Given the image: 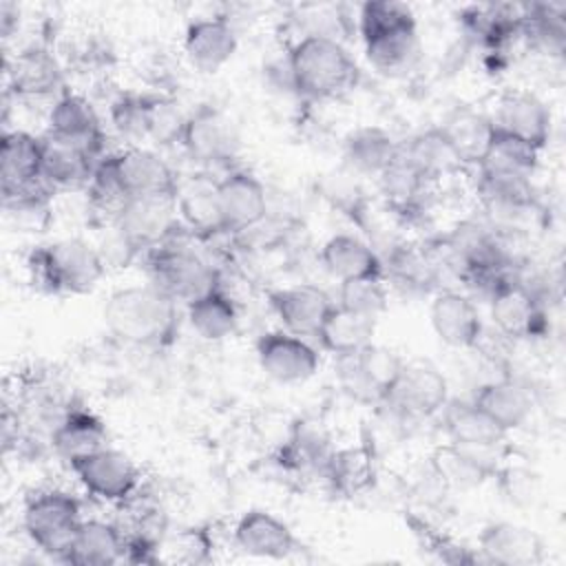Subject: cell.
I'll return each instance as SVG.
<instances>
[{
  "label": "cell",
  "instance_id": "1",
  "mask_svg": "<svg viewBox=\"0 0 566 566\" xmlns=\"http://www.w3.org/2000/svg\"><path fill=\"white\" fill-rule=\"evenodd\" d=\"M102 316L106 329L133 347L166 349L179 336L177 301L150 283L115 290Z\"/></svg>",
  "mask_w": 566,
  "mask_h": 566
},
{
  "label": "cell",
  "instance_id": "2",
  "mask_svg": "<svg viewBox=\"0 0 566 566\" xmlns=\"http://www.w3.org/2000/svg\"><path fill=\"white\" fill-rule=\"evenodd\" d=\"M290 82L307 99H336L356 88L360 69L340 40L307 33L287 53Z\"/></svg>",
  "mask_w": 566,
  "mask_h": 566
},
{
  "label": "cell",
  "instance_id": "3",
  "mask_svg": "<svg viewBox=\"0 0 566 566\" xmlns=\"http://www.w3.org/2000/svg\"><path fill=\"white\" fill-rule=\"evenodd\" d=\"M27 272L44 294H86L106 272V263L84 239H60L29 252Z\"/></svg>",
  "mask_w": 566,
  "mask_h": 566
},
{
  "label": "cell",
  "instance_id": "4",
  "mask_svg": "<svg viewBox=\"0 0 566 566\" xmlns=\"http://www.w3.org/2000/svg\"><path fill=\"white\" fill-rule=\"evenodd\" d=\"M80 524V500L57 489L33 493L22 513V526L31 544L57 562H64Z\"/></svg>",
  "mask_w": 566,
  "mask_h": 566
},
{
  "label": "cell",
  "instance_id": "5",
  "mask_svg": "<svg viewBox=\"0 0 566 566\" xmlns=\"http://www.w3.org/2000/svg\"><path fill=\"white\" fill-rule=\"evenodd\" d=\"M146 265L150 285L186 305L219 285L217 270L195 250L179 243L166 241L148 250Z\"/></svg>",
  "mask_w": 566,
  "mask_h": 566
},
{
  "label": "cell",
  "instance_id": "6",
  "mask_svg": "<svg viewBox=\"0 0 566 566\" xmlns=\"http://www.w3.org/2000/svg\"><path fill=\"white\" fill-rule=\"evenodd\" d=\"M447 400V378L438 367L427 360H405L380 405L402 420H422L442 411Z\"/></svg>",
  "mask_w": 566,
  "mask_h": 566
},
{
  "label": "cell",
  "instance_id": "7",
  "mask_svg": "<svg viewBox=\"0 0 566 566\" xmlns=\"http://www.w3.org/2000/svg\"><path fill=\"white\" fill-rule=\"evenodd\" d=\"M402 365L405 360L396 352L369 343L352 356H338L336 374L343 391L354 400L380 405Z\"/></svg>",
  "mask_w": 566,
  "mask_h": 566
},
{
  "label": "cell",
  "instance_id": "8",
  "mask_svg": "<svg viewBox=\"0 0 566 566\" xmlns=\"http://www.w3.org/2000/svg\"><path fill=\"white\" fill-rule=\"evenodd\" d=\"M177 214V199H128L113 221V234L135 259L172 237Z\"/></svg>",
  "mask_w": 566,
  "mask_h": 566
},
{
  "label": "cell",
  "instance_id": "9",
  "mask_svg": "<svg viewBox=\"0 0 566 566\" xmlns=\"http://www.w3.org/2000/svg\"><path fill=\"white\" fill-rule=\"evenodd\" d=\"M84 491L102 502H128L139 489V471L128 455L104 447L69 464Z\"/></svg>",
  "mask_w": 566,
  "mask_h": 566
},
{
  "label": "cell",
  "instance_id": "10",
  "mask_svg": "<svg viewBox=\"0 0 566 566\" xmlns=\"http://www.w3.org/2000/svg\"><path fill=\"white\" fill-rule=\"evenodd\" d=\"M184 150L199 164H228L237 157L241 139L232 119L212 104H201L186 117Z\"/></svg>",
  "mask_w": 566,
  "mask_h": 566
},
{
  "label": "cell",
  "instance_id": "11",
  "mask_svg": "<svg viewBox=\"0 0 566 566\" xmlns=\"http://www.w3.org/2000/svg\"><path fill=\"white\" fill-rule=\"evenodd\" d=\"M113 164L128 199H177L179 179L157 153L130 146L113 153Z\"/></svg>",
  "mask_w": 566,
  "mask_h": 566
},
{
  "label": "cell",
  "instance_id": "12",
  "mask_svg": "<svg viewBox=\"0 0 566 566\" xmlns=\"http://www.w3.org/2000/svg\"><path fill=\"white\" fill-rule=\"evenodd\" d=\"M256 360L265 376L292 385L312 378L321 365L318 352L290 332H268L256 340Z\"/></svg>",
  "mask_w": 566,
  "mask_h": 566
},
{
  "label": "cell",
  "instance_id": "13",
  "mask_svg": "<svg viewBox=\"0 0 566 566\" xmlns=\"http://www.w3.org/2000/svg\"><path fill=\"white\" fill-rule=\"evenodd\" d=\"M489 305L491 318L502 336L533 338L546 329L544 301L522 276L506 283Z\"/></svg>",
  "mask_w": 566,
  "mask_h": 566
},
{
  "label": "cell",
  "instance_id": "14",
  "mask_svg": "<svg viewBox=\"0 0 566 566\" xmlns=\"http://www.w3.org/2000/svg\"><path fill=\"white\" fill-rule=\"evenodd\" d=\"M7 88L20 99H57L66 91L57 57L40 44L27 46L13 60H7Z\"/></svg>",
  "mask_w": 566,
  "mask_h": 566
},
{
  "label": "cell",
  "instance_id": "15",
  "mask_svg": "<svg viewBox=\"0 0 566 566\" xmlns=\"http://www.w3.org/2000/svg\"><path fill=\"white\" fill-rule=\"evenodd\" d=\"M49 135L71 142L93 157H104V128L95 106L80 93L64 91L57 99H53L49 111Z\"/></svg>",
  "mask_w": 566,
  "mask_h": 566
},
{
  "label": "cell",
  "instance_id": "16",
  "mask_svg": "<svg viewBox=\"0 0 566 566\" xmlns=\"http://www.w3.org/2000/svg\"><path fill=\"white\" fill-rule=\"evenodd\" d=\"M270 305L279 321L283 323L285 332L294 336H314L323 327L325 318L329 316L336 301L329 298V294L310 283H298L281 290L270 292Z\"/></svg>",
  "mask_w": 566,
  "mask_h": 566
},
{
  "label": "cell",
  "instance_id": "17",
  "mask_svg": "<svg viewBox=\"0 0 566 566\" xmlns=\"http://www.w3.org/2000/svg\"><path fill=\"white\" fill-rule=\"evenodd\" d=\"M429 318L436 336L455 349L475 347L484 332L482 316L473 298L455 290H442L433 296Z\"/></svg>",
  "mask_w": 566,
  "mask_h": 566
},
{
  "label": "cell",
  "instance_id": "18",
  "mask_svg": "<svg viewBox=\"0 0 566 566\" xmlns=\"http://www.w3.org/2000/svg\"><path fill=\"white\" fill-rule=\"evenodd\" d=\"M226 232L254 228L268 212L263 184L248 170H230L214 184Z\"/></svg>",
  "mask_w": 566,
  "mask_h": 566
},
{
  "label": "cell",
  "instance_id": "19",
  "mask_svg": "<svg viewBox=\"0 0 566 566\" xmlns=\"http://www.w3.org/2000/svg\"><path fill=\"white\" fill-rule=\"evenodd\" d=\"M493 124L535 150H542L551 137V111L535 93L528 91L502 93Z\"/></svg>",
  "mask_w": 566,
  "mask_h": 566
},
{
  "label": "cell",
  "instance_id": "20",
  "mask_svg": "<svg viewBox=\"0 0 566 566\" xmlns=\"http://www.w3.org/2000/svg\"><path fill=\"white\" fill-rule=\"evenodd\" d=\"M478 553L500 566H531L542 562L544 544L537 533L513 522H491L478 535Z\"/></svg>",
  "mask_w": 566,
  "mask_h": 566
},
{
  "label": "cell",
  "instance_id": "21",
  "mask_svg": "<svg viewBox=\"0 0 566 566\" xmlns=\"http://www.w3.org/2000/svg\"><path fill=\"white\" fill-rule=\"evenodd\" d=\"M234 544L241 553L265 559H285L298 548L290 526L276 515L259 509L239 517L234 526Z\"/></svg>",
  "mask_w": 566,
  "mask_h": 566
},
{
  "label": "cell",
  "instance_id": "22",
  "mask_svg": "<svg viewBox=\"0 0 566 566\" xmlns=\"http://www.w3.org/2000/svg\"><path fill=\"white\" fill-rule=\"evenodd\" d=\"M234 51L237 33L226 18H199L186 27L184 53L197 71H219L234 55Z\"/></svg>",
  "mask_w": 566,
  "mask_h": 566
},
{
  "label": "cell",
  "instance_id": "23",
  "mask_svg": "<svg viewBox=\"0 0 566 566\" xmlns=\"http://www.w3.org/2000/svg\"><path fill=\"white\" fill-rule=\"evenodd\" d=\"M438 128L451 144L462 166H480L495 135L493 117L469 106H458L451 111L442 124H438Z\"/></svg>",
  "mask_w": 566,
  "mask_h": 566
},
{
  "label": "cell",
  "instance_id": "24",
  "mask_svg": "<svg viewBox=\"0 0 566 566\" xmlns=\"http://www.w3.org/2000/svg\"><path fill=\"white\" fill-rule=\"evenodd\" d=\"M97 161V157L71 142L49 133L42 137V179L53 190L86 186Z\"/></svg>",
  "mask_w": 566,
  "mask_h": 566
},
{
  "label": "cell",
  "instance_id": "25",
  "mask_svg": "<svg viewBox=\"0 0 566 566\" xmlns=\"http://www.w3.org/2000/svg\"><path fill=\"white\" fill-rule=\"evenodd\" d=\"M2 192H13L42 179V137L27 130H4L0 142Z\"/></svg>",
  "mask_w": 566,
  "mask_h": 566
},
{
  "label": "cell",
  "instance_id": "26",
  "mask_svg": "<svg viewBox=\"0 0 566 566\" xmlns=\"http://www.w3.org/2000/svg\"><path fill=\"white\" fill-rule=\"evenodd\" d=\"M321 265L338 283L363 279V276H385L382 261L378 252L354 234H334L321 248Z\"/></svg>",
  "mask_w": 566,
  "mask_h": 566
},
{
  "label": "cell",
  "instance_id": "27",
  "mask_svg": "<svg viewBox=\"0 0 566 566\" xmlns=\"http://www.w3.org/2000/svg\"><path fill=\"white\" fill-rule=\"evenodd\" d=\"M51 444L55 453L69 464L108 447V433L104 422L86 409H69L51 431Z\"/></svg>",
  "mask_w": 566,
  "mask_h": 566
},
{
  "label": "cell",
  "instance_id": "28",
  "mask_svg": "<svg viewBox=\"0 0 566 566\" xmlns=\"http://www.w3.org/2000/svg\"><path fill=\"white\" fill-rule=\"evenodd\" d=\"M493 460L491 449H471L447 442L433 451L431 464L444 484L453 489H473L495 475L497 469Z\"/></svg>",
  "mask_w": 566,
  "mask_h": 566
},
{
  "label": "cell",
  "instance_id": "29",
  "mask_svg": "<svg viewBox=\"0 0 566 566\" xmlns=\"http://www.w3.org/2000/svg\"><path fill=\"white\" fill-rule=\"evenodd\" d=\"M124 551L126 537L119 526L102 520H82L64 564L111 566L124 562Z\"/></svg>",
  "mask_w": 566,
  "mask_h": 566
},
{
  "label": "cell",
  "instance_id": "30",
  "mask_svg": "<svg viewBox=\"0 0 566 566\" xmlns=\"http://www.w3.org/2000/svg\"><path fill=\"white\" fill-rule=\"evenodd\" d=\"M473 402L506 433L520 429L533 411V398L528 389L511 378L484 382L475 391Z\"/></svg>",
  "mask_w": 566,
  "mask_h": 566
},
{
  "label": "cell",
  "instance_id": "31",
  "mask_svg": "<svg viewBox=\"0 0 566 566\" xmlns=\"http://www.w3.org/2000/svg\"><path fill=\"white\" fill-rule=\"evenodd\" d=\"M442 427L449 442L471 449H495L504 442L506 431L497 427L473 400L442 407Z\"/></svg>",
  "mask_w": 566,
  "mask_h": 566
},
{
  "label": "cell",
  "instance_id": "32",
  "mask_svg": "<svg viewBox=\"0 0 566 566\" xmlns=\"http://www.w3.org/2000/svg\"><path fill=\"white\" fill-rule=\"evenodd\" d=\"M398 155L431 184L462 168L458 155L438 126L416 133L407 142H400Z\"/></svg>",
  "mask_w": 566,
  "mask_h": 566
},
{
  "label": "cell",
  "instance_id": "33",
  "mask_svg": "<svg viewBox=\"0 0 566 566\" xmlns=\"http://www.w3.org/2000/svg\"><path fill=\"white\" fill-rule=\"evenodd\" d=\"M398 144L380 126H360L345 137L343 155L352 170L380 177L398 155Z\"/></svg>",
  "mask_w": 566,
  "mask_h": 566
},
{
  "label": "cell",
  "instance_id": "34",
  "mask_svg": "<svg viewBox=\"0 0 566 566\" xmlns=\"http://www.w3.org/2000/svg\"><path fill=\"white\" fill-rule=\"evenodd\" d=\"M190 327L210 343L223 340L234 334L239 314L234 301L221 290V285L212 287L210 292L197 296L186 305Z\"/></svg>",
  "mask_w": 566,
  "mask_h": 566
},
{
  "label": "cell",
  "instance_id": "35",
  "mask_svg": "<svg viewBox=\"0 0 566 566\" xmlns=\"http://www.w3.org/2000/svg\"><path fill=\"white\" fill-rule=\"evenodd\" d=\"M374 329H376L374 318L347 312L334 303L316 338L323 349H327L329 354H334V358H338V356H352L363 347H367L374 338Z\"/></svg>",
  "mask_w": 566,
  "mask_h": 566
},
{
  "label": "cell",
  "instance_id": "36",
  "mask_svg": "<svg viewBox=\"0 0 566 566\" xmlns=\"http://www.w3.org/2000/svg\"><path fill=\"white\" fill-rule=\"evenodd\" d=\"M520 35L548 55H559L566 44V22L562 4H522Z\"/></svg>",
  "mask_w": 566,
  "mask_h": 566
},
{
  "label": "cell",
  "instance_id": "37",
  "mask_svg": "<svg viewBox=\"0 0 566 566\" xmlns=\"http://www.w3.org/2000/svg\"><path fill=\"white\" fill-rule=\"evenodd\" d=\"M177 212L181 221L197 234L210 237L217 232H226L214 186L179 188Z\"/></svg>",
  "mask_w": 566,
  "mask_h": 566
},
{
  "label": "cell",
  "instance_id": "38",
  "mask_svg": "<svg viewBox=\"0 0 566 566\" xmlns=\"http://www.w3.org/2000/svg\"><path fill=\"white\" fill-rule=\"evenodd\" d=\"M365 53L371 66L380 73H400L407 71L418 55V31L405 29L385 35L365 40Z\"/></svg>",
  "mask_w": 566,
  "mask_h": 566
},
{
  "label": "cell",
  "instance_id": "39",
  "mask_svg": "<svg viewBox=\"0 0 566 566\" xmlns=\"http://www.w3.org/2000/svg\"><path fill=\"white\" fill-rule=\"evenodd\" d=\"M389 276L396 285L407 287L409 292H429L438 281V265L433 256L416 248H396L389 254Z\"/></svg>",
  "mask_w": 566,
  "mask_h": 566
},
{
  "label": "cell",
  "instance_id": "40",
  "mask_svg": "<svg viewBox=\"0 0 566 566\" xmlns=\"http://www.w3.org/2000/svg\"><path fill=\"white\" fill-rule=\"evenodd\" d=\"M537 155H539V150H535L533 146L524 144L522 139H517L495 126L491 148L478 168L531 177L533 170L537 168Z\"/></svg>",
  "mask_w": 566,
  "mask_h": 566
},
{
  "label": "cell",
  "instance_id": "41",
  "mask_svg": "<svg viewBox=\"0 0 566 566\" xmlns=\"http://www.w3.org/2000/svg\"><path fill=\"white\" fill-rule=\"evenodd\" d=\"M405 29H416V15L407 4L394 2V0H374V2L360 4L358 31L363 42L376 35L405 31Z\"/></svg>",
  "mask_w": 566,
  "mask_h": 566
},
{
  "label": "cell",
  "instance_id": "42",
  "mask_svg": "<svg viewBox=\"0 0 566 566\" xmlns=\"http://www.w3.org/2000/svg\"><path fill=\"white\" fill-rule=\"evenodd\" d=\"M336 305L376 321L387 307V287L382 276H363L338 283Z\"/></svg>",
  "mask_w": 566,
  "mask_h": 566
},
{
  "label": "cell",
  "instance_id": "43",
  "mask_svg": "<svg viewBox=\"0 0 566 566\" xmlns=\"http://www.w3.org/2000/svg\"><path fill=\"white\" fill-rule=\"evenodd\" d=\"M186 113L168 95L148 93V113H146V139H153L159 146L181 144Z\"/></svg>",
  "mask_w": 566,
  "mask_h": 566
},
{
  "label": "cell",
  "instance_id": "44",
  "mask_svg": "<svg viewBox=\"0 0 566 566\" xmlns=\"http://www.w3.org/2000/svg\"><path fill=\"white\" fill-rule=\"evenodd\" d=\"M325 478L336 491L356 493L371 478V462L363 449H347L340 453H332Z\"/></svg>",
  "mask_w": 566,
  "mask_h": 566
},
{
  "label": "cell",
  "instance_id": "45",
  "mask_svg": "<svg viewBox=\"0 0 566 566\" xmlns=\"http://www.w3.org/2000/svg\"><path fill=\"white\" fill-rule=\"evenodd\" d=\"M146 113L148 93H122L108 106L113 128L130 142L146 139Z\"/></svg>",
  "mask_w": 566,
  "mask_h": 566
},
{
  "label": "cell",
  "instance_id": "46",
  "mask_svg": "<svg viewBox=\"0 0 566 566\" xmlns=\"http://www.w3.org/2000/svg\"><path fill=\"white\" fill-rule=\"evenodd\" d=\"M175 559L177 562H188V564H199L210 557L212 542L206 531L201 528H188L175 537Z\"/></svg>",
  "mask_w": 566,
  "mask_h": 566
},
{
  "label": "cell",
  "instance_id": "47",
  "mask_svg": "<svg viewBox=\"0 0 566 566\" xmlns=\"http://www.w3.org/2000/svg\"><path fill=\"white\" fill-rule=\"evenodd\" d=\"M20 22V9L13 2H2L0 4V27H2V35L9 38L13 33V29Z\"/></svg>",
  "mask_w": 566,
  "mask_h": 566
}]
</instances>
